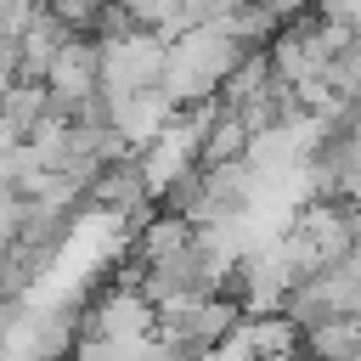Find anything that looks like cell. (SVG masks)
Here are the masks:
<instances>
[{"mask_svg":"<svg viewBox=\"0 0 361 361\" xmlns=\"http://www.w3.org/2000/svg\"><path fill=\"white\" fill-rule=\"evenodd\" d=\"M248 56V45L243 39H231L220 23H203V28H186V34H175L169 39V51H164V96L175 102V107H203V102H214V90H220V79L237 68Z\"/></svg>","mask_w":361,"mask_h":361,"instance_id":"cell-1","label":"cell"},{"mask_svg":"<svg viewBox=\"0 0 361 361\" xmlns=\"http://www.w3.org/2000/svg\"><path fill=\"white\" fill-rule=\"evenodd\" d=\"M96 51H102V90H141L164 79L169 39L152 28H124L113 39H96Z\"/></svg>","mask_w":361,"mask_h":361,"instance_id":"cell-2","label":"cell"},{"mask_svg":"<svg viewBox=\"0 0 361 361\" xmlns=\"http://www.w3.org/2000/svg\"><path fill=\"white\" fill-rule=\"evenodd\" d=\"M39 79H45V96H51L56 113H73V107L96 102L102 96V51H96V39L90 34H68Z\"/></svg>","mask_w":361,"mask_h":361,"instance_id":"cell-3","label":"cell"},{"mask_svg":"<svg viewBox=\"0 0 361 361\" xmlns=\"http://www.w3.org/2000/svg\"><path fill=\"white\" fill-rule=\"evenodd\" d=\"M102 107H107V124L118 130V141L130 152H141L169 118H175V102L164 96V85H141V90H102Z\"/></svg>","mask_w":361,"mask_h":361,"instance_id":"cell-4","label":"cell"},{"mask_svg":"<svg viewBox=\"0 0 361 361\" xmlns=\"http://www.w3.org/2000/svg\"><path fill=\"white\" fill-rule=\"evenodd\" d=\"M79 333H96V338H113V344H124V338H147V333H152V299H147L141 288L113 282V288H102V293L90 299Z\"/></svg>","mask_w":361,"mask_h":361,"instance_id":"cell-5","label":"cell"},{"mask_svg":"<svg viewBox=\"0 0 361 361\" xmlns=\"http://www.w3.org/2000/svg\"><path fill=\"white\" fill-rule=\"evenodd\" d=\"M299 355L305 361H355L361 355V316H327L299 327Z\"/></svg>","mask_w":361,"mask_h":361,"instance_id":"cell-6","label":"cell"},{"mask_svg":"<svg viewBox=\"0 0 361 361\" xmlns=\"http://www.w3.org/2000/svg\"><path fill=\"white\" fill-rule=\"evenodd\" d=\"M237 338L254 361H282V355H299V327L282 316V310H265V316H243L237 322Z\"/></svg>","mask_w":361,"mask_h":361,"instance_id":"cell-7","label":"cell"},{"mask_svg":"<svg viewBox=\"0 0 361 361\" xmlns=\"http://www.w3.org/2000/svg\"><path fill=\"white\" fill-rule=\"evenodd\" d=\"M73 34H90V23H96V11H102V0H45Z\"/></svg>","mask_w":361,"mask_h":361,"instance_id":"cell-8","label":"cell"},{"mask_svg":"<svg viewBox=\"0 0 361 361\" xmlns=\"http://www.w3.org/2000/svg\"><path fill=\"white\" fill-rule=\"evenodd\" d=\"M316 17H327V23L350 28V34H361V0H316Z\"/></svg>","mask_w":361,"mask_h":361,"instance_id":"cell-9","label":"cell"},{"mask_svg":"<svg viewBox=\"0 0 361 361\" xmlns=\"http://www.w3.org/2000/svg\"><path fill=\"white\" fill-rule=\"evenodd\" d=\"M276 23H293V17H305V11H316V0H259Z\"/></svg>","mask_w":361,"mask_h":361,"instance_id":"cell-10","label":"cell"}]
</instances>
